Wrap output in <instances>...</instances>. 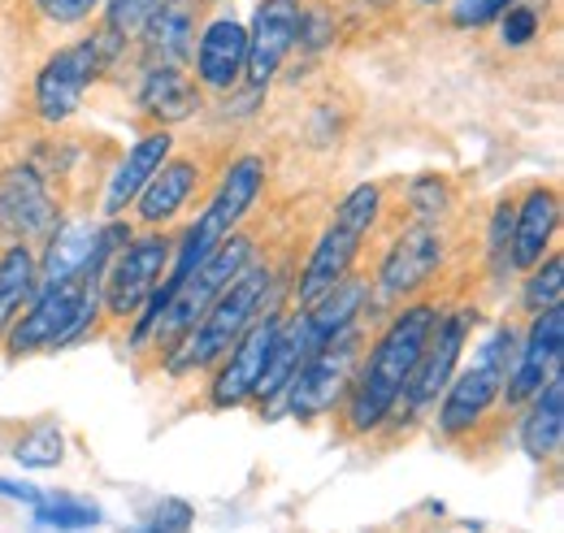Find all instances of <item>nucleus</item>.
I'll return each instance as SVG.
<instances>
[{"mask_svg":"<svg viewBox=\"0 0 564 533\" xmlns=\"http://www.w3.org/2000/svg\"><path fill=\"white\" fill-rule=\"evenodd\" d=\"M192 521H196V512L187 499H156L152 512L122 533H192Z\"/></svg>","mask_w":564,"mask_h":533,"instance_id":"c756f323","label":"nucleus"},{"mask_svg":"<svg viewBox=\"0 0 564 533\" xmlns=\"http://www.w3.org/2000/svg\"><path fill=\"white\" fill-rule=\"evenodd\" d=\"M243 66H248V26L230 13L209 18L192 48V69L200 91H221V96L235 91L243 83Z\"/></svg>","mask_w":564,"mask_h":533,"instance_id":"dca6fc26","label":"nucleus"},{"mask_svg":"<svg viewBox=\"0 0 564 533\" xmlns=\"http://www.w3.org/2000/svg\"><path fill=\"white\" fill-rule=\"evenodd\" d=\"M35 525L44 530H57V533H83V530H96L100 525V508L91 499H78V494H44L35 508H31Z\"/></svg>","mask_w":564,"mask_h":533,"instance_id":"393cba45","label":"nucleus"},{"mask_svg":"<svg viewBox=\"0 0 564 533\" xmlns=\"http://www.w3.org/2000/svg\"><path fill=\"white\" fill-rule=\"evenodd\" d=\"M143 66H192V48H196V4L192 0H165L148 26L140 31Z\"/></svg>","mask_w":564,"mask_h":533,"instance_id":"412c9836","label":"nucleus"},{"mask_svg":"<svg viewBox=\"0 0 564 533\" xmlns=\"http://www.w3.org/2000/svg\"><path fill=\"white\" fill-rule=\"evenodd\" d=\"M525 291H521V304L525 313H547V308H561L564 300V257L561 252H547L534 269H525Z\"/></svg>","mask_w":564,"mask_h":533,"instance_id":"bb28decb","label":"nucleus"},{"mask_svg":"<svg viewBox=\"0 0 564 533\" xmlns=\"http://www.w3.org/2000/svg\"><path fill=\"white\" fill-rule=\"evenodd\" d=\"M564 447V369H556L539 395L525 400L521 416V452L539 465L556 460Z\"/></svg>","mask_w":564,"mask_h":533,"instance_id":"5701e85b","label":"nucleus"},{"mask_svg":"<svg viewBox=\"0 0 564 533\" xmlns=\"http://www.w3.org/2000/svg\"><path fill=\"white\" fill-rule=\"evenodd\" d=\"M170 156H174V134L165 131V127L143 131L140 139L127 148V156L113 165V174H109V183H105V196H100V213H105V217H127V208L140 200V192L148 187V178H152Z\"/></svg>","mask_w":564,"mask_h":533,"instance_id":"f3484780","label":"nucleus"},{"mask_svg":"<svg viewBox=\"0 0 564 533\" xmlns=\"http://www.w3.org/2000/svg\"><path fill=\"white\" fill-rule=\"evenodd\" d=\"M13 460L22 468H57L66 460V434L57 421H40L31 425L18 443H13Z\"/></svg>","mask_w":564,"mask_h":533,"instance_id":"a878e982","label":"nucleus"},{"mask_svg":"<svg viewBox=\"0 0 564 533\" xmlns=\"http://www.w3.org/2000/svg\"><path fill=\"white\" fill-rule=\"evenodd\" d=\"M409 208H413L417 221H438V217L452 208V187H447V178H438V174L413 178V183H409Z\"/></svg>","mask_w":564,"mask_h":533,"instance_id":"7c9ffc66","label":"nucleus"},{"mask_svg":"<svg viewBox=\"0 0 564 533\" xmlns=\"http://www.w3.org/2000/svg\"><path fill=\"white\" fill-rule=\"evenodd\" d=\"M196 187H200V165L187 161V156H170V161L148 178V187H143L140 200L131 204V208L140 213V221L148 230H156V226L174 221V217L187 208V200L196 196Z\"/></svg>","mask_w":564,"mask_h":533,"instance_id":"4be33fe9","label":"nucleus"},{"mask_svg":"<svg viewBox=\"0 0 564 533\" xmlns=\"http://www.w3.org/2000/svg\"><path fill=\"white\" fill-rule=\"evenodd\" d=\"M495 35H499L503 48H530V44L543 35V13H539V4H530V0L508 4V9L495 18Z\"/></svg>","mask_w":564,"mask_h":533,"instance_id":"c85d7f7f","label":"nucleus"},{"mask_svg":"<svg viewBox=\"0 0 564 533\" xmlns=\"http://www.w3.org/2000/svg\"><path fill=\"white\" fill-rule=\"evenodd\" d=\"M279 300L282 282L274 278V269L261 265L252 257L248 265L230 278V286L205 308V317L165 351V373L170 378H192L200 369H213L257 317L279 313Z\"/></svg>","mask_w":564,"mask_h":533,"instance_id":"f03ea898","label":"nucleus"},{"mask_svg":"<svg viewBox=\"0 0 564 533\" xmlns=\"http://www.w3.org/2000/svg\"><path fill=\"white\" fill-rule=\"evenodd\" d=\"M487 261H491V278H508L512 273V200H503L491 213V226H487Z\"/></svg>","mask_w":564,"mask_h":533,"instance_id":"2f4dec72","label":"nucleus"},{"mask_svg":"<svg viewBox=\"0 0 564 533\" xmlns=\"http://www.w3.org/2000/svg\"><path fill=\"white\" fill-rule=\"evenodd\" d=\"M365 330L360 322L339 330L335 338H326L300 369L295 378L286 382V391L279 395V403L295 416V421H317V416H330L339 403L348 400L356 378V365L365 356Z\"/></svg>","mask_w":564,"mask_h":533,"instance_id":"6e6552de","label":"nucleus"},{"mask_svg":"<svg viewBox=\"0 0 564 533\" xmlns=\"http://www.w3.org/2000/svg\"><path fill=\"white\" fill-rule=\"evenodd\" d=\"M295 26H300V0H261L248 26V87L265 91L279 78L282 62L295 48Z\"/></svg>","mask_w":564,"mask_h":533,"instance_id":"2eb2a0df","label":"nucleus"},{"mask_svg":"<svg viewBox=\"0 0 564 533\" xmlns=\"http://www.w3.org/2000/svg\"><path fill=\"white\" fill-rule=\"evenodd\" d=\"M282 313H265L257 317L248 330L239 334V342L217 360V373L209 382V403L213 407H239V403H252L257 395V382L270 365V351H274V334H279Z\"/></svg>","mask_w":564,"mask_h":533,"instance_id":"ddd939ff","label":"nucleus"},{"mask_svg":"<svg viewBox=\"0 0 564 533\" xmlns=\"http://www.w3.org/2000/svg\"><path fill=\"white\" fill-rule=\"evenodd\" d=\"M53 221H57V208H53L44 178L31 165L4 170V178H0V230H9L22 243V239L53 230Z\"/></svg>","mask_w":564,"mask_h":533,"instance_id":"a211bd4d","label":"nucleus"},{"mask_svg":"<svg viewBox=\"0 0 564 533\" xmlns=\"http://www.w3.org/2000/svg\"><path fill=\"white\" fill-rule=\"evenodd\" d=\"M40 286V261L26 243H9L0 257V334L9 330V322L31 304Z\"/></svg>","mask_w":564,"mask_h":533,"instance_id":"b1692460","label":"nucleus"},{"mask_svg":"<svg viewBox=\"0 0 564 533\" xmlns=\"http://www.w3.org/2000/svg\"><path fill=\"white\" fill-rule=\"evenodd\" d=\"M257 257V243L248 239V235H230L217 252H213L205 265H196L187 278H178L174 286H170V295H165V308H161V317H156V330H152V347H161V351H170L183 334L192 330L200 317H205V308H209L213 300L230 286V278L239 273V269L248 265Z\"/></svg>","mask_w":564,"mask_h":533,"instance_id":"1a4fd4ad","label":"nucleus"},{"mask_svg":"<svg viewBox=\"0 0 564 533\" xmlns=\"http://www.w3.org/2000/svg\"><path fill=\"white\" fill-rule=\"evenodd\" d=\"M517 342H521L517 326H499V330L478 347L474 365H465V369L452 373V382H447L443 395H438V416H434L443 438H465V434H474V429L487 421V412L499 403L503 382H508V373H512Z\"/></svg>","mask_w":564,"mask_h":533,"instance_id":"423d86ee","label":"nucleus"},{"mask_svg":"<svg viewBox=\"0 0 564 533\" xmlns=\"http://www.w3.org/2000/svg\"><path fill=\"white\" fill-rule=\"evenodd\" d=\"M122 48L127 44L113 31L100 26L96 35L62 44L57 53H48L40 74H35V113H40V122H48V127L70 122L83 109V96L105 78V69L118 62Z\"/></svg>","mask_w":564,"mask_h":533,"instance_id":"0eeeda50","label":"nucleus"},{"mask_svg":"<svg viewBox=\"0 0 564 533\" xmlns=\"http://www.w3.org/2000/svg\"><path fill=\"white\" fill-rule=\"evenodd\" d=\"M417 4H425V9H434V4H443V0H417Z\"/></svg>","mask_w":564,"mask_h":533,"instance_id":"c9c22d12","label":"nucleus"},{"mask_svg":"<svg viewBox=\"0 0 564 533\" xmlns=\"http://www.w3.org/2000/svg\"><path fill=\"white\" fill-rule=\"evenodd\" d=\"M135 100H140L143 118L170 131L200 113V83L183 66H143Z\"/></svg>","mask_w":564,"mask_h":533,"instance_id":"aec40b11","label":"nucleus"},{"mask_svg":"<svg viewBox=\"0 0 564 533\" xmlns=\"http://www.w3.org/2000/svg\"><path fill=\"white\" fill-rule=\"evenodd\" d=\"M378 213H382V187L378 183H360V187H352L339 200L330 226L317 235L308 261H304L300 278H295V304L300 308H313L322 295H330L352 273L356 257H360V243L373 230Z\"/></svg>","mask_w":564,"mask_h":533,"instance_id":"39448f33","label":"nucleus"},{"mask_svg":"<svg viewBox=\"0 0 564 533\" xmlns=\"http://www.w3.org/2000/svg\"><path fill=\"white\" fill-rule=\"evenodd\" d=\"M96 317H100V278L74 273L62 282H40L31 304L9 322V330L0 338H4L9 360H22V356H40V351L78 342L96 326Z\"/></svg>","mask_w":564,"mask_h":533,"instance_id":"7ed1b4c3","label":"nucleus"},{"mask_svg":"<svg viewBox=\"0 0 564 533\" xmlns=\"http://www.w3.org/2000/svg\"><path fill=\"white\" fill-rule=\"evenodd\" d=\"M443 4L456 31H482V26H495V18L517 0H443Z\"/></svg>","mask_w":564,"mask_h":533,"instance_id":"473e14b6","label":"nucleus"},{"mask_svg":"<svg viewBox=\"0 0 564 533\" xmlns=\"http://www.w3.org/2000/svg\"><path fill=\"white\" fill-rule=\"evenodd\" d=\"M261 192H265V156H252V152H248V156L230 161L226 174H221V183H217V192H213L209 208H205V213L183 230V239L174 243L165 282L174 286L178 278H187L196 265H205L213 252L243 226V217L257 208Z\"/></svg>","mask_w":564,"mask_h":533,"instance_id":"20e7f679","label":"nucleus"},{"mask_svg":"<svg viewBox=\"0 0 564 533\" xmlns=\"http://www.w3.org/2000/svg\"><path fill=\"white\" fill-rule=\"evenodd\" d=\"M434 322H438L434 304H409L404 313L391 317V326L360 356L352 391L344 400V416H348L352 434H373L400 412V400L409 391V378L422 360Z\"/></svg>","mask_w":564,"mask_h":533,"instance_id":"f257e3e1","label":"nucleus"},{"mask_svg":"<svg viewBox=\"0 0 564 533\" xmlns=\"http://www.w3.org/2000/svg\"><path fill=\"white\" fill-rule=\"evenodd\" d=\"M170 257H174V239L165 230L131 235L100 273V313H109L113 322H131L170 273Z\"/></svg>","mask_w":564,"mask_h":533,"instance_id":"9d476101","label":"nucleus"},{"mask_svg":"<svg viewBox=\"0 0 564 533\" xmlns=\"http://www.w3.org/2000/svg\"><path fill=\"white\" fill-rule=\"evenodd\" d=\"M44 22H53V26H83L87 18H96L100 13V4L105 0H26Z\"/></svg>","mask_w":564,"mask_h":533,"instance_id":"72a5a7b5","label":"nucleus"},{"mask_svg":"<svg viewBox=\"0 0 564 533\" xmlns=\"http://www.w3.org/2000/svg\"><path fill=\"white\" fill-rule=\"evenodd\" d=\"M447 261V239L434 221H413L409 230L395 235L378 265V295L382 300H413L422 286L434 282V273Z\"/></svg>","mask_w":564,"mask_h":533,"instance_id":"f8f14e48","label":"nucleus"},{"mask_svg":"<svg viewBox=\"0 0 564 533\" xmlns=\"http://www.w3.org/2000/svg\"><path fill=\"white\" fill-rule=\"evenodd\" d=\"M561 230V192L530 187L525 200L512 204V269H534Z\"/></svg>","mask_w":564,"mask_h":533,"instance_id":"6ab92c4d","label":"nucleus"},{"mask_svg":"<svg viewBox=\"0 0 564 533\" xmlns=\"http://www.w3.org/2000/svg\"><path fill=\"white\" fill-rule=\"evenodd\" d=\"M561 360H564V304L530 317V330L517 342V360H512V373H508L499 400L508 403V407H521L530 395L543 391V382L561 369Z\"/></svg>","mask_w":564,"mask_h":533,"instance_id":"4468645a","label":"nucleus"},{"mask_svg":"<svg viewBox=\"0 0 564 533\" xmlns=\"http://www.w3.org/2000/svg\"><path fill=\"white\" fill-rule=\"evenodd\" d=\"M161 4H165V0H105V4H100V18H105L100 26L113 31L122 44H135L140 31L148 26V18H152Z\"/></svg>","mask_w":564,"mask_h":533,"instance_id":"cd10ccee","label":"nucleus"},{"mask_svg":"<svg viewBox=\"0 0 564 533\" xmlns=\"http://www.w3.org/2000/svg\"><path fill=\"white\" fill-rule=\"evenodd\" d=\"M0 494L13 499V503H26V508H35V503L44 499V490H35V486H26V481H9V477H0Z\"/></svg>","mask_w":564,"mask_h":533,"instance_id":"f704fd0d","label":"nucleus"},{"mask_svg":"<svg viewBox=\"0 0 564 533\" xmlns=\"http://www.w3.org/2000/svg\"><path fill=\"white\" fill-rule=\"evenodd\" d=\"M474 322H478L474 308L438 313L422 360H417V369H413V378H409V391H404V400H400L404 416H422L430 403H438L443 387H447L452 373L460 369V356H465V342H469V334H474Z\"/></svg>","mask_w":564,"mask_h":533,"instance_id":"9b49d317","label":"nucleus"}]
</instances>
